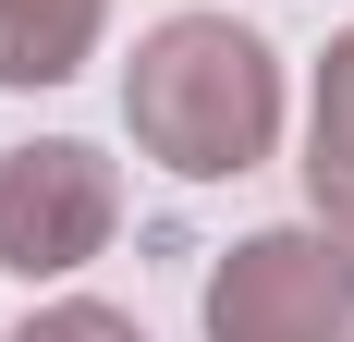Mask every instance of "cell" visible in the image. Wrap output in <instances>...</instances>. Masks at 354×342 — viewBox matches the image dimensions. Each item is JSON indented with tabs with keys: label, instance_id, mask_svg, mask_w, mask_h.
Masks as SVG:
<instances>
[{
	"label": "cell",
	"instance_id": "cell-1",
	"mask_svg": "<svg viewBox=\"0 0 354 342\" xmlns=\"http://www.w3.org/2000/svg\"><path fill=\"white\" fill-rule=\"evenodd\" d=\"M122 135L171 183H245L281 147V49L245 12H159L122 62Z\"/></svg>",
	"mask_w": 354,
	"mask_h": 342
},
{
	"label": "cell",
	"instance_id": "cell-4",
	"mask_svg": "<svg viewBox=\"0 0 354 342\" xmlns=\"http://www.w3.org/2000/svg\"><path fill=\"white\" fill-rule=\"evenodd\" d=\"M110 0H0V86H73L98 62Z\"/></svg>",
	"mask_w": 354,
	"mask_h": 342
},
{
	"label": "cell",
	"instance_id": "cell-3",
	"mask_svg": "<svg viewBox=\"0 0 354 342\" xmlns=\"http://www.w3.org/2000/svg\"><path fill=\"white\" fill-rule=\"evenodd\" d=\"M122 233V171L86 135H25L0 147V269L12 281H73Z\"/></svg>",
	"mask_w": 354,
	"mask_h": 342
},
{
	"label": "cell",
	"instance_id": "cell-5",
	"mask_svg": "<svg viewBox=\"0 0 354 342\" xmlns=\"http://www.w3.org/2000/svg\"><path fill=\"white\" fill-rule=\"evenodd\" d=\"M306 208H318L330 233L354 244V25L330 37L318 98H306Z\"/></svg>",
	"mask_w": 354,
	"mask_h": 342
},
{
	"label": "cell",
	"instance_id": "cell-6",
	"mask_svg": "<svg viewBox=\"0 0 354 342\" xmlns=\"http://www.w3.org/2000/svg\"><path fill=\"white\" fill-rule=\"evenodd\" d=\"M0 342H147L122 306H98V294H62V306H37V318H12Z\"/></svg>",
	"mask_w": 354,
	"mask_h": 342
},
{
	"label": "cell",
	"instance_id": "cell-2",
	"mask_svg": "<svg viewBox=\"0 0 354 342\" xmlns=\"http://www.w3.org/2000/svg\"><path fill=\"white\" fill-rule=\"evenodd\" d=\"M196 318L208 342H354V244L330 220H269L208 257Z\"/></svg>",
	"mask_w": 354,
	"mask_h": 342
}]
</instances>
